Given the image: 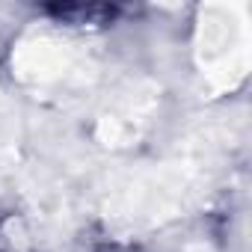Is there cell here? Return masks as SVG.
<instances>
[{"instance_id":"cell-1","label":"cell","mask_w":252,"mask_h":252,"mask_svg":"<svg viewBox=\"0 0 252 252\" xmlns=\"http://www.w3.org/2000/svg\"><path fill=\"white\" fill-rule=\"evenodd\" d=\"M51 12L71 24H104L107 18L116 15V9H110V6H60Z\"/></svg>"}]
</instances>
